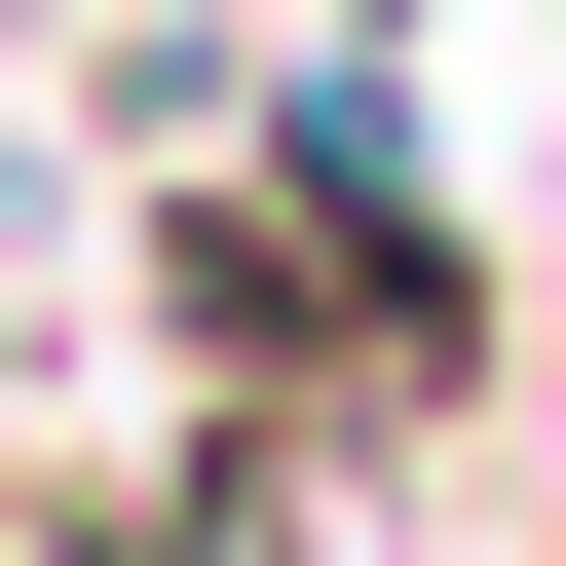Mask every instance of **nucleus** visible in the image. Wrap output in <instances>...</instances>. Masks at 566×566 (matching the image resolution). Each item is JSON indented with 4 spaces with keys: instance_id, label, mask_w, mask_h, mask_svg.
<instances>
[{
    "instance_id": "obj_1",
    "label": "nucleus",
    "mask_w": 566,
    "mask_h": 566,
    "mask_svg": "<svg viewBox=\"0 0 566 566\" xmlns=\"http://www.w3.org/2000/svg\"><path fill=\"white\" fill-rule=\"evenodd\" d=\"M114 303H151V378L264 416V453H453V416H491V227H453V151H416L378 39L264 76V151H189V189L114 227Z\"/></svg>"
}]
</instances>
